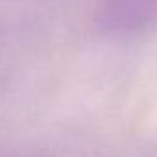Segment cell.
<instances>
[{
	"instance_id": "6da1fadb",
	"label": "cell",
	"mask_w": 157,
	"mask_h": 157,
	"mask_svg": "<svg viewBox=\"0 0 157 157\" xmlns=\"http://www.w3.org/2000/svg\"><path fill=\"white\" fill-rule=\"evenodd\" d=\"M93 24L112 35L144 31L157 24V0H97Z\"/></svg>"
}]
</instances>
